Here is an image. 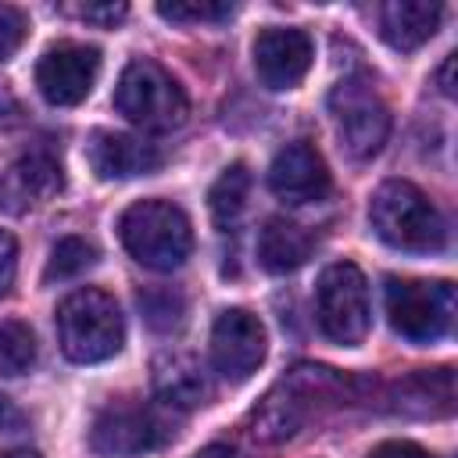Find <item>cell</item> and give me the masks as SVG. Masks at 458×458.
<instances>
[{"instance_id": "obj_1", "label": "cell", "mask_w": 458, "mask_h": 458, "mask_svg": "<svg viewBox=\"0 0 458 458\" xmlns=\"http://www.w3.org/2000/svg\"><path fill=\"white\" fill-rule=\"evenodd\" d=\"M361 386L365 383L358 376H347V372H336V369H326V365H297L254 408V415H250L254 437L268 440V444H279V440L293 437L318 404H326V401L340 404V401L354 397Z\"/></svg>"}, {"instance_id": "obj_2", "label": "cell", "mask_w": 458, "mask_h": 458, "mask_svg": "<svg viewBox=\"0 0 458 458\" xmlns=\"http://www.w3.org/2000/svg\"><path fill=\"white\" fill-rule=\"evenodd\" d=\"M372 233L404 254H437L447 247V222L437 204L404 179H386L369 200Z\"/></svg>"}, {"instance_id": "obj_3", "label": "cell", "mask_w": 458, "mask_h": 458, "mask_svg": "<svg viewBox=\"0 0 458 458\" xmlns=\"http://www.w3.org/2000/svg\"><path fill=\"white\" fill-rule=\"evenodd\" d=\"M57 344L68 361L97 365L122 351L125 344V318L111 293L97 286H82L57 304Z\"/></svg>"}, {"instance_id": "obj_4", "label": "cell", "mask_w": 458, "mask_h": 458, "mask_svg": "<svg viewBox=\"0 0 458 458\" xmlns=\"http://www.w3.org/2000/svg\"><path fill=\"white\" fill-rule=\"evenodd\" d=\"M118 236L122 247L150 272H175L193 250L190 218L182 208L161 197L129 204L118 218Z\"/></svg>"}, {"instance_id": "obj_5", "label": "cell", "mask_w": 458, "mask_h": 458, "mask_svg": "<svg viewBox=\"0 0 458 458\" xmlns=\"http://www.w3.org/2000/svg\"><path fill=\"white\" fill-rule=\"evenodd\" d=\"M114 111L147 132H168V129H179L186 122L190 100H186L182 86L157 61L136 57L118 75Z\"/></svg>"}, {"instance_id": "obj_6", "label": "cell", "mask_w": 458, "mask_h": 458, "mask_svg": "<svg viewBox=\"0 0 458 458\" xmlns=\"http://www.w3.org/2000/svg\"><path fill=\"white\" fill-rule=\"evenodd\" d=\"M386 318L390 329L411 344H433L451 333L454 322V286L447 279H386Z\"/></svg>"}, {"instance_id": "obj_7", "label": "cell", "mask_w": 458, "mask_h": 458, "mask_svg": "<svg viewBox=\"0 0 458 458\" xmlns=\"http://www.w3.org/2000/svg\"><path fill=\"white\" fill-rule=\"evenodd\" d=\"M315 318L333 344L358 347L369 336V326H372L369 283L354 261H336L322 268L315 283Z\"/></svg>"}, {"instance_id": "obj_8", "label": "cell", "mask_w": 458, "mask_h": 458, "mask_svg": "<svg viewBox=\"0 0 458 458\" xmlns=\"http://www.w3.org/2000/svg\"><path fill=\"white\" fill-rule=\"evenodd\" d=\"M161 408L143 404V401L104 404L89 426V451L100 458H136V454L165 447L175 437V429Z\"/></svg>"}, {"instance_id": "obj_9", "label": "cell", "mask_w": 458, "mask_h": 458, "mask_svg": "<svg viewBox=\"0 0 458 458\" xmlns=\"http://www.w3.org/2000/svg\"><path fill=\"white\" fill-rule=\"evenodd\" d=\"M329 114L340 147L354 161H369L383 150L390 136V111L365 75H344L329 93Z\"/></svg>"}, {"instance_id": "obj_10", "label": "cell", "mask_w": 458, "mask_h": 458, "mask_svg": "<svg viewBox=\"0 0 458 458\" xmlns=\"http://www.w3.org/2000/svg\"><path fill=\"white\" fill-rule=\"evenodd\" d=\"M100 75V50L89 43H54L36 61V89L54 107H75L89 97Z\"/></svg>"}, {"instance_id": "obj_11", "label": "cell", "mask_w": 458, "mask_h": 458, "mask_svg": "<svg viewBox=\"0 0 458 458\" xmlns=\"http://www.w3.org/2000/svg\"><path fill=\"white\" fill-rule=\"evenodd\" d=\"M268 354V333L247 308H225L211 326V361L229 383H243Z\"/></svg>"}, {"instance_id": "obj_12", "label": "cell", "mask_w": 458, "mask_h": 458, "mask_svg": "<svg viewBox=\"0 0 458 458\" xmlns=\"http://www.w3.org/2000/svg\"><path fill=\"white\" fill-rule=\"evenodd\" d=\"M311 39L304 29H286V25H272L261 29L254 39V72L261 79V86L268 89H293L301 86V79L311 68Z\"/></svg>"}, {"instance_id": "obj_13", "label": "cell", "mask_w": 458, "mask_h": 458, "mask_svg": "<svg viewBox=\"0 0 458 458\" xmlns=\"http://www.w3.org/2000/svg\"><path fill=\"white\" fill-rule=\"evenodd\" d=\"M268 186L286 204H315V200H326L333 179H329V168H326L322 154L311 143L297 140V143H286L272 157Z\"/></svg>"}, {"instance_id": "obj_14", "label": "cell", "mask_w": 458, "mask_h": 458, "mask_svg": "<svg viewBox=\"0 0 458 458\" xmlns=\"http://www.w3.org/2000/svg\"><path fill=\"white\" fill-rule=\"evenodd\" d=\"M86 157H89V168L97 172V179H104V182L150 175L165 161V154L157 150V143H150L143 136L114 132V129H97L86 140Z\"/></svg>"}, {"instance_id": "obj_15", "label": "cell", "mask_w": 458, "mask_h": 458, "mask_svg": "<svg viewBox=\"0 0 458 458\" xmlns=\"http://www.w3.org/2000/svg\"><path fill=\"white\" fill-rule=\"evenodd\" d=\"M150 379H154V394L168 411H190L200 408L211 397V383L204 365L186 354V351H165L154 358L150 365Z\"/></svg>"}, {"instance_id": "obj_16", "label": "cell", "mask_w": 458, "mask_h": 458, "mask_svg": "<svg viewBox=\"0 0 458 458\" xmlns=\"http://www.w3.org/2000/svg\"><path fill=\"white\" fill-rule=\"evenodd\" d=\"M440 14H444V7L437 0H390L379 11L383 39L394 50L411 54L433 39V32L440 29Z\"/></svg>"}, {"instance_id": "obj_17", "label": "cell", "mask_w": 458, "mask_h": 458, "mask_svg": "<svg viewBox=\"0 0 458 458\" xmlns=\"http://www.w3.org/2000/svg\"><path fill=\"white\" fill-rule=\"evenodd\" d=\"M311 247H315L311 233L297 222H286V218H268L258 233V261L272 276L297 272L311 258Z\"/></svg>"}, {"instance_id": "obj_18", "label": "cell", "mask_w": 458, "mask_h": 458, "mask_svg": "<svg viewBox=\"0 0 458 458\" xmlns=\"http://www.w3.org/2000/svg\"><path fill=\"white\" fill-rule=\"evenodd\" d=\"M397 408L411 415H447L454 408V372L419 369L397 383Z\"/></svg>"}, {"instance_id": "obj_19", "label": "cell", "mask_w": 458, "mask_h": 458, "mask_svg": "<svg viewBox=\"0 0 458 458\" xmlns=\"http://www.w3.org/2000/svg\"><path fill=\"white\" fill-rule=\"evenodd\" d=\"M247 193H250V172L243 161H233L211 186L208 193V208H211V218L222 233H233L247 211Z\"/></svg>"}, {"instance_id": "obj_20", "label": "cell", "mask_w": 458, "mask_h": 458, "mask_svg": "<svg viewBox=\"0 0 458 458\" xmlns=\"http://www.w3.org/2000/svg\"><path fill=\"white\" fill-rule=\"evenodd\" d=\"M14 175H18L21 190H25L29 197H39V200L61 193V186H64L61 161H57L50 150H43V147L25 150V154L18 157V165H14Z\"/></svg>"}, {"instance_id": "obj_21", "label": "cell", "mask_w": 458, "mask_h": 458, "mask_svg": "<svg viewBox=\"0 0 458 458\" xmlns=\"http://www.w3.org/2000/svg\"><path fill=\"white\" fill-rule=\"evenodd\" d=\"M93 265H97V247L82 236H64L54 243L43 279L47 283H68V279H79L82 272H89Z\"/></svg>"}, {"instance_id": "obj_22", "label": "cell", "mask_w": 458, "mask_h": 458, "mask_svg": "<svg viewBox=\"0 0 458 458\" xmlns=\"http://www.w3.org/2000/svg\"><path fill=\"white\" fill-rule=\"evenodd\" d=\"M36 361V336L18 318H0V376H21Z\"/></svg>"}, {"instance_id": "obj_23", "label": "cell", "mask_w": 458, "mask_h": 458, "mask_svg": "<svg viewBox=\"0 0 458 458\" xmlns=\"http://www.w3.org/2000/svg\"><path fill=\"white\" fill-rule=\"evenodd\" d=\"M140 311L147 318L150 329L157 333H172L182 326V315H186V304L175 290H143L140 293Z\"/></svg>"}, {"instance_id": "obj_24", "label": "cell", "mask_w": 458, "mask_h": 458, "mask_svg": "<svg viewBox=\"0 0 458 458\" xmlns=\"http://www.w3.org/2000/svg\"><path fill=\"white\" fill-rule=\"evenodd\" d=\"M236 7L225 0H172V4H157V14L165 21H179V25H200V21H225Z\"/></svg>"}, {"instance_id": "obj_25", "label": "cell", "mask_w": 458, "mask_h": 458, "mask_svg": "<svg viewBox=\"0 0 458 458\" xmlns=\"http://www.w3.org/2000/svg\"><path fill=\"white\" fill-rule=\"evenodd\" d=\"M25 32H29L25 14L11 4H0V61H7L25 43Z\"/></svg>"}, {"instance_id": "obj_26", "label": "cell", "mask_w": 458, "mask_h": 458, "mask_svg": "<svg viewBox=\"0 0 458 458\" xmlns=\"http://www.w3.org/2000/svg\"><path fill=\"white\" fill-rule=\"evenodd\" d=\"M14 272H18V243L7 229H0V297H7V290L14 286Z\"/></svg>"}, {"instance_id": "obj_27", "label": "cell", "mask_w": 458, "mask_h": 458, "mask_svg": "<svg viewBox=\"0 0 458 458\" xmlns=\"http://www.w3.org/2000/svg\"><path fill=\"white\" fill-rule=\"evenodd\" d=\"M129 14V4H82L79 7V18H86V21H93V25H118L122 18Z\"/></svg>"}, {"instance_id": "obj_28", "label": "cell", "mask_w": 458, "mask_h": 458, "mask_svg": "<svg viewBox=\"0 0 458 458\" xmlns=\"http://www.w3.org/2000/svg\"><path fill=\"white\" fill-rule=\"evenodd\" d=\"M369 458H433V454L415 440H383L369 451Z\"/></svg>"}, {"instance_id": "obj_29", "label": "cell", "mask_w": 458, "mask_h": 458, "mask_svg": "<svg viewBox=\"0 0 458 458\" xmlns=\"http://www.w3.org/2000/svg\"><path fill=\"white\" fill-rule=\"evenodd\" d=\"M21 426H25V411H21L11 397L0 394V429H4V433H14V429H21Z\"/></svg>"}, {"instance_id": "obj_30", "label": "cell", "mask_w": 458, "mask_h": 458, "mask_svg": "<svg viewBox=\"0 0 458 458\" xmlns=\"http://www.w3.org/2000/svg\"><path fill=\"white\" fill-rule=\"evenodd\" d=\"M193 458H243V454H240V447H236V444H225V440H218V444H208V447H200Z\"/></svg>"}, {"instance_id": "obj_31", "label": "cell", "mask_w": 458, "mask_h": 458, "mask_svg": "<svg viewBox=\"0 0 458 458\" xmlns=\"http://www.w3.org/2000/svg\"><path fill=\"white\" fill-rule=\"evenodd\" d=\"M451 72H454V54H447V61H444L440 72H437V82H440V93H444V97H454V79H451Z\"/></svg>"}, {"instance_id": "obj_32", "label": "cell", "mask_w": 458, "mask_h": 458, "mask_svg": "<svg viewBox=\"0 0 458 458\" xmlns=\"http://www.w3.org/2000/svg\"><path fill=\"white\" fill-rule=\"evenodd\" d=\"M0 458H43V454H39V451H25V447H21V451H4Z\"/></svg>"}]
</instances>
